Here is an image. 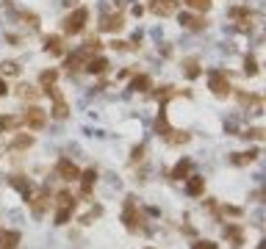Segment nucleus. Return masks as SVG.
<instances>
[{"label":"nucleus","mask_w":266,"mask_h":249,"mask_svg":"<svg viewBox=\"0 0 266 249\" xmlns=\"http://www.w3.org/2000/svg\"><path fill=\"white\" fill-rule=\"evenodd\" d=\"M86 19H89V9H86V6H78V9L72 11L69 17H64V22H61L64 36H78L86 28Z\"/></svg>","instance_id":"1"},{"label":"nucleus","mask_w":266,"mask_h":249,"mask_svg":"<svg viewBox=\"0 0 266 249\" xmlns=\"http://www.w3.org/2000/svg\"><path fill=\"white\" fill-rule=\"evenodd\" d=\"M122 222H125V227H128L130 232H144V230H147L144 216H142V211L136 208L133 197H128V202H125V213H122Z\"/></svg>","instance_id":"2"},{"label":"nucleus","mask_w":266,"mask_h":249,"mask_svg":"<svg viewBox=\"0 0 266 249\" xmlns=\"http://www.w3.org/2000/svg\"><path fill=\"white\" fill-rule=\"evenodd\" d=\"M208 89L214 92L216 97H227L230 95V80H227V75H225V69H211L208 72Z\"/></svg>","instance_id":"3"},{"label":"nucleus","mask_w":266,"mask_h":249,"mask_svg":"<svg viewBox=\"0 0 266 249\" xmlns=\"http://www.w3.org/2000/svg\"><path fill=\"white\" fill-rule=\"evenodd\" d=\"M22 125H25L28 130H42L44 125H47V111L39 108V105H31V108L22 114Z\"/></svg>","instance_id":"4"},{"label":"nucleus","mask_w":266,"mask_h":249,"mask_svg":"<svg viewBox=\"0 0 266 249\" xmlns=\"http://www.w3.org/2000/svg\"><path fill=\"white\" fill-rule=\"evenodd\" d=\"M9 186L17 191V194L25 199V202L34 197V183L28 180V177H22V174H9Z\"/></svg>","instance_id":"5"},{"label":"nucleus","mask_w":266,"mask_h":249,"mask_svg":"<svg viewBox=\"0 0 266 249\" xmlns=\"http://www.w3.org/2000/svg\"><path fill=\"white\" fill-rule=\"evenodd\" d=\"M56 174H59L64 183H75L78 177H81V169H78L72 161H67V158H61L59 163H56Z\"/></svg>","instance_id":"6"},{"label":"nucleus","mask_w":266,"mask_h":249,"mask_svg":"<svg viewBox=\"0 0 266 249\" xmlns=\"http://www.w3.org/2000/svg\"><path fill=\"white\" fill-rule=\"evenodd\" d=\"M50 197H53V194L44 189L39 197H31V199H28V202H31V213H34L36 219H42V216L47 213V208H50Z\"/></svg>","instance_id":"7"},{"label":"nucleus","mask_w":266,"mask_h":249,"mask_svg":"<svg viewBox=\"0 0 266 249\" xmlns=\"http://www.w3.org/2000/svg\"><path fill=\"white\" fill-rule=\"evenodd\" d=\"M147 9L153 11V14H158V17H172L178 11V0H150Z\"/></svg>","instance_id":"8"},{"label":"nucleus","mask_w":266,"mask_h":249,"mask_svg":"<svg viewBox=\"0 0 266 249\" xmlns=\"http://www.w3.org/2000/svg\"><path fill=\"white\" fill-rule=\"evenodd\" d=\"M122 28H125V17L122 14H105L100 19V31H105V34H120Z\"/></svg>","instance_id":"9"},{"label":"nucleus","mask_w":266,"mask_h":249,"mask_svg":"<svg viewBox=\"0 0 266 249\" xmlns=\"http://www.w3.org/2000/svg\"><path fill=\"white\" fill-rule=\"evenodd\" d=\"M108 67H111V64H108V58H105V56H89V61H86V72H89V75H103V72H108Z\"/></svg>","instance_id":"10"},{"label":"nucleus","mask_w":266,"mask_h":249,"mask_svg":"<svg viewBox=\"0 0 266 249\" xmlns=\"http://www.w3.org/2000/svg\"><path fill=\"white\" fill-rule=\"evenodd\" d=\"M81 197H92V189H95V183H97V172L95 169H86V172H81Z\"/></svg>","instance_id":"11"},{"label":"nucleus","mask_w":266,"mask_h":249,"mask_svg":"<svg viewBox=\"0 0 266 249\" xmlns=\"http://www.w3.org/2000/svg\"><path fill=\"white\" fill-rule=\"evenodd\" d=\"M203 191H205V177H200V174L191 172L186 177V194L189 197H203Z\"/></svg>","instance_id":"12"},{"label":"nucleus","mask_w":266,"mask_h":249,"mask_svg":"<svg viewBox=\"0 0 266 249\" xmlns=\"http://www.w3.org/2000/svg\"><path fill=\"white\" fill-rule=\"evenodd\" d=\"M225 238L230 241L233 249H241V247H244V232H241L239 224H225Z\"/></svg>","instance_id":"13"},{"label":"nucleus","mask_w":266,"mask_h":249,"mask_svg":"<svg viewBox=\"0 0 266 249\" xmlns=\"http://www.w3.org/2000/svg\"><path fill=\"white\" fill-rule=\"evenodd\" d=\"M183 75L189 77V80H194V77H200L203 75V67H200V58L197 56H189V58H183Z\"/></svg>","instance_id":"14"},{"label":"nucleus","mask_w":266,"mask_h":249,"mask_svg":"<svg viewBox=\"0 0 266 249\" xmlns=\"http://www.w3.org/2000/svg\"><path fill=\"white\" fill-rule=\"evenodd\" d=\"M181 25L189 28V31H203L208 25L203 14H181Z\"/></svg>","instance_id":"15"},{"label":"nucleus","mask_w":266,"mask_h":249,"mask_svg":"<svg viewBox=\"0 0 266 249\" xmlns=\"http://www.w3.org/2000/svg\"><path fill=\"white\" fill-rule=\"evenodd\" d=\"M44 50L53 53V56H64V36H59V34L44 36Z\"/></svg>","instance_id":"16"},{"label":"nucleus","mask_w":266,"mask_h":249,"mask_svg":"<svg viewBox=\"0 0 266 249\" xmlns=\"http://www.w3.org/2000/svg\"><path fill=\"white\" fill-rule=\"evenodd\" d=\"M230 19L233 22H241V28H252L249 25V19H252V11L247 9V6H236V9H230Z\"/></svg>","instance_id":"17"},{"label":"nucleus","mask_w":266,"mask_h":249,"mask_svg":"<svg viewBox=\"0 0 266 249\" xmlns=\"http://www.w3.org/2000/svg\"><path fill=\"white\" fill-rule=\"evenodd\" d=\"M86 61H89V53L81 47V50H75L72 56H67V69L78 72V69H83V67H86Z\"/></svg>","instance_id":"18"},{"label":"nucleus","mask_w":266,"mask_h":249,"mask_svg":"<svg viewBox=\"0 0 266 249\" xmlns=\"http://www.w3.org/2000/svg\"><path fill=\"white\" fill-rule=\"evenodd\" d=\"M28 147H34V136H31V133H17L14 141L9 144V153H22Z\"/></svg>","instance_id":"19"},{"label":"nucleus","mask_w":266,"mask_h":249,"mask_svg":"<svg viewBox=\"0 0 266 249\" xmlns=\"http://www.w3.org/2000/svg\"><path fill=\"white\" fill-rule=\"evenodd\" d=\"M191 169H194V163L189 161V158H183V161L175 163V169H172V180H186L191 174Z\"/></svg>","instance_id":"20"},{"label":"nucleus","mask_w":266,"mask_h":249,"mask_svg":"<svg viewBox=\"0 0 266 249\" xmlns=\"http://www.w3.org/2000/svg\"><path fill=\"white\" fill-rule=\"evenodd\" d=\"M20 232L17 230H3L0 232V249H17Z\"/></svg>","instance_id":"21"},{"label":"nucleus","mask_w":266,"mask_h":249,"mask_svg":"<svg viewBox=\"0 0 266 249\" xmlns=\"http://www.w3.org/2000/svg\"><path fill=\"white\" fill-rule=\"evenodd\" d=\"M17 128H22V116H11V114L0 116V133H11Z\"/></svg>","instance_id":"22"},{"label":"nucleus","mask_w":266,"mask_h":249,"mask_svg":"<svg viewBox=\"0 0 266 249\" xmlns=\"http://www.w3.org/2000/svg\"><path fill=\"white\" fill-rule=\"evenodd\" d=\"M130 89H133V92H147V89H153V77L144 75V72H139V75H133V80H130Z\"/></svg>","instance_id":"23"},{"label":"nucleus","mask_w":266,"mask_h":249,"mask_svg":"<svg viewBox=\"0 0 266 249\" xmlns=\"http://www.w3.org/2000/svg\"><path fill=\"white\" fill-rule=\"evenodd\" d=\"M155 133H158V136H164V138L172 133V128H169V116H166V111H164V108L158 111V116H155Z\"/></svg>","instance_id":"24"},{"label":"nucleus","mask_w":266,"mask_h":249,"mask_svg":"<svg viewBox=\"0 0 266 249\" xmlns=\"http://www.w3.org/2000/svg\"><path fill=\"white\" fill-rule=\"evenodd\" d=\"M56 205H59V208H72V211H75V208H78V197H75V194H69V191L64 189V191H59V194H56Z\"/></svg>","instance_id":"25"},{"label":"nucleus","mask_w":266,"mask_h":249,"mask_svg":"<svg viewBox=\"0 0 266 249\" xmlns=\"http://www.w3.org/2000/svg\"><path fill=\"white\" fill-rule=\"evenodd\" d=\"M255 158H258V150H247V153H236L230 161L236 163V166H244V163H252Z\"/></svg>","instance_id":"26"},{"label":"nucleus","mask_w":266,"mask_h":249,"mask_svg":"<svg viewBox=\"0 0 266 249\" xmlns=\"http://www.w3.org/2000/svg\"><path fill=\"white\" fill-rule=\"evenodd\" d=\"M17 97H22V100H36V97H42V92H36V89L28 86V83H20L17 86Z\"/></svg>","instance_id":"27"},{"label":"nucleus","mask_w":266,"mask_h":249,"mask_svg":"<svg viewBox=\"0 0 266 249\" xmlns=\"http://www.w3.org/2000/svg\"><path fill=\"white\" fill-rule=\"evenodd\" d=\"M56 80H59V69H44L42 75H39L42 86H56Z\"/></svg>","instance_id":"28"},{"label":"nucleus","mask_w":266,"mask_h":249,"mask_svg":"<svg viewBox=\"0 0 266 249\" xmlns=\"http://www.w3.org/2000/svg\"><path fill=\"white\" fill-rule=\"evenodd\" d=\"M189 133H183V130H172L169 136H166V141H169V144H186V141H189Z\"/></svg>","instance_id":"29"},{"label":"nucleus","mask_w":266,"mask_h":249,"mask_svg":"<svg viewBox=\"0 0 266 249\" xmlns=\"http://www.w3.org/2000/svg\"><path fill=\"white\" fill-rule=\"evenodd\" d=\"M239 103L241 105H258V108H261V97H258V95H249V92H247V95H244V92H239Z\"/></svg>","instance_id":"30"},{"label":"nucleus","mask_w":266,"mask_h":249,"mask_svg":"<svg viewBox=\"0 0 266 249\" xmlns=\"http://www.w3.org/2000/svg\"><path fill=\"white\" fill-rule=\"evenodd\" d=\"M72 213H75L72 208H59V211H56V224H67L69 219H72Z\"/></svg>","instance_id":"31"},{"label":"nucleus","mask_w":266,"mask_h":249,"mask_svg":"<svg viewBox=\"0 0 266 249\" xmlns=\"http://www.w3.org/2000/svg\"><path fill=\"white\" fill-rule=\"evenodd\" d=\"M189 9H194V11H208L211 9V0H183Z\"/></svg>","instance_id":"32"},{"label":"nucleus","mask_w":266,"mask_h":249,"mask_svg":"<svg viewBox=\"0 0 266 249\" xmlns=\"http://www.w3.org/2000/svg\"><path fill=\"white\" fill-rule=\"evenodd\" d=\"M244 72L247 75H258V61L249 56V58H244Z\"/></svg>","instance_id":"33"},{"label":"nucleus","mask_w":266,"mask_h":249,"mask_svg":"<svg viewBox=\"0 0 266 249\" xmlns=\"http://www.w3.org/2000/svg\"><path fill=\"white\" fill-rule=\"evenodd\" d=\"M144 158V144H139V147H133V153H130V161L136 163V161H142Z\"/></svg>","instance_id":"34"},{"label":"nucleus","mask_w":266,"mask_h":249,"mask_svg":"<svg viewBox=\"0 0 266 249\" xmlns=\"http://www.w3.org/2000/svg\"><path fill=\"white\" fill-rule=\"evenodd\" d=\"M191 249H219L214 241H197V244H191Z\"/></svg>","instance_id":"35"},{"label":"nucleus","mask_w":266,"mask_h":249,"mask_svg":"<svg viewBox=\"0 0 266 249\" xmlns=\"http://www.w3.org/2000/svg\"><path fill=\"white\" fill-rule=\"evenodd\" d=\"M222 213L236 216V219H239V216H241V208H236V205H222Z\"/></svg>","instance_id":"36"},{"label":"nucleus","mask_w":266,"mask_h":249,"mask_svg":"<svg viewBox=\"0 0 266 249\" xmlns=\"http://www.w3.org/2000/svg\"><path fill=\"white\" fill-rule=\"evenodd\" d=\"M100 213H103V208H95V211H92V213H86L83 219H81V222H83V224H92V219H97Z\"/></svg>","instance_id":"37"},{"label":"nucleus","mask_w":266,"mask_h":249,"mask_svg":"<svg viewBox=\"0 0 266 249\" xmlns=\"http://www.w3.org/2000/svg\"><path fill=\"white\" fill-rule=\"evenodd\" d=\"M261 133H264L261 128H249L247 133H244V136H247V138H261Z\"/></svg>","instance_id":"38"},{"label":"nucleus","mask_w":266,"mask_h":249,"mask_svg":"<svg viewBox=\"0 0 266 249\" xmlns=\"http://www.w3.org/2000/svg\"><path fill=\"white\" fill-rule=\"evenodd\" d=\"M3 69H6L9 75H17V72H20V67H17V64H11V61H9V64H3Z\"/></svg>","instance_id":"39"},{"label":"nucleus","mask_w":266,"mask_h":249,"mask_svg":"<svg viewBox=\"0 0 266 249\" xmlns=\"http://www.w3.org/2000/svg\"><path fill=\"white\" fill-rule=\"evenodd\" d=\"M9 95V83H6V80H0V97H6Z\"/></svg>","instance_id":"40"}]
</instances>
